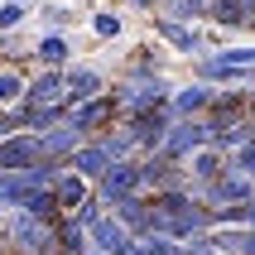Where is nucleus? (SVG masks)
Wrapping results in <instances>:
<instances>
[{"label":"nucleus","mask_w":255,"mask_h":255,"mask_svg":"<svg viewBox=\"0 0 255 255\" xmlns=\"http://www.w3.org/2000/svg\"><path fill=\"white\" fill-rule=\"evenodd\" d=\"M111 217L121 227L130 231V241H144V236H154V212H149V193H135V198L116 202Z\"/></svg>","instance_id":"4468645a"},{"label":"nucleus","mask_w":255,"mask_h":255,"mask_svg":"<svg viewBox=\"0 0 255 255\" xmlns=\"http://www.w3.org/2000/svg\"><path fill=\"white\" fill-rule=\"evenodd\" d=\"M68 101V68H34L24 87V106H53Z\"/></svg>","instance_id":"f8f14e48"},{"label":"nucleus","mask_w":255,"mask_h":255,"mask_svg":"<svg viewBox=\"0 0 255 255\" xmlns=\"http://www.w3.org/2000/svg\"><path fill=\"white\" fill-rule=\"evenodd\" d=\"M82 140H87L82 130H72L68 121H58L53 130H43V135H39V154L48 159V164H68V159H72V149H77Z\"/></svg>","instance_id":"dca6fc26"},{"label":"nucleus","mask_w":255,"mask_h":255,"mask_svg":"<svg viewBox=\"0 0 255 255\" xmlns=\"http://www.w3.org/2000/svg\"><path fill=\"white\" fill-rule=\"evenodd\" d=\"M101 92H111V72L101 68V63H68V106L92 101Z\"/></svg>","instance_id":"9b49d317"},{"label":"nucleus","mask_w":255,"mask_h":255,"mask_svg":"<svg viewBox=\"0 0 255 255\" xmlns=\"http://www.w3.org/2000/svg\"><path fill=\"white\" fill-rule=\"evenodd\" d=\"M183 169H188V178H193V188H198V183H212L217 173H227V154L207 144V149H198V154L188 159Z\"/></svg>","instance_id":"4be33fe9"},{"label":"nucleus","mask_w":255,"mask_h":255,"mask_svg":"<svg viewBox=\"0 0 255 255\" xmlns=\"http://www.w3.org/2000/svg\"><path fill=\"white\" fill-rule=\"evenodd\" d=\"M87 193H92V183H87L82 173H72L68 164H63V169H58V178H53V198H58V212H63V217H68V212H77V207L87 202Z\"/></svg>","instance_id":"a211bd4d"},{"label":"nucleus","mask_w":255,"mask_h":255,"mask_svg":"<svg viewBox=\"0 0 255 255\" xmlns=\"http://www.w3.org/2000/svg\"><path fill=\"white\" fill-rule=\"evenodd\" d=\"M169 111L164 106H154V111H144V116H121V130H126V140L135 154H154L159 144H164V130H169Z\"/></svg>","instance_id":"423d86ee"},{"label":"nucleus","mask_w":255,"mask_h":255,"mask_svg":"<svg viewBox=\"0 0 255 255\" xmlns=\"http://www.w3.org/2000/svg\"><path fill=\"white\" fill-rule=\"evenodd\" d=\"M87 246H92V241H87L82 222H77V217H58V251H63V255H82Z\"/></svg>","instance_id":"bb28decb"},{"label":"nucleus","mask_w":255,"mask_h":255,"mask_svg":"<svg viewBox=\"0 0 255 255\" xmlns=\"http://www.w3.org/2000/svg\"><path fill=\"white\" fill-rule=\"evenodd\" d=\"M5 5H29V10H34V5H43V0H5Z\"/></svg>","instance_id":"72a5a7b5"},{"label":"nucleus","mask_w":255,"mask_h":255,"mask_svg":"<svg viewBox=\"0 0 255 255\" xmlns=\"http://www.w3.org/2000/svg\"><path fill=\"white\" fill-rule=\"evenodd\" d=\"M53 255H63V251H53Z\"/></svg>","instance_id":"4c0bfd02"},{"label":"nucleus","mask_w":255,"mask_h":255,"mask_svg":"<svg viewBox=\"0 0 255 255\" xmlns=\"http://www.w3.org/2000/svg\"><path fill=\"white\" fill-rule=\"evenodd\" d=\"M29 87V68L19 63H0V106H19Z\"/></svg>","instance_id":"b1692460"},{"label":"nucleus","mask_w":255,"mask_h":255,"mask_svg":"<svg viewBox=\"0 0 255 255\" xmlns=\"http://www.w3.org/2000/svg\"><path fill=\"white\" fill-rule=\"evenodd\" d=\"M246 121H255V97H251V106H246Z\"/></svg>","instance_id":"f704fd0d"},{"label":"nucleus","mask_w":255,"mask_h":255,"mask_svg":"<svg viewBox=\"0 0 255 255\" xmlns=\"http://www.w3.org/2000/svg\"><path fill=\"white\" fill-rule=\"evenodd\" d=\"M68 126H72V130H82L87 140H92V135H101V130L121 126V106H116L111 92H101V97H92V101H77V106H68Z\"/></svg>","instance_id":"39448f33"},{"label":"nucleus","mask_w":255,"mask_h":255,"mask_svg":"<svg viewBox=\"0 0 255 255\" xmlns=\"http://www.w3.org/2000/svg\"><path fill=\"white\" fill-rule=\"evenodd\" d=\"M19 212H29V217H39V222H58V198H53V188H34L24 202H19Z\"/></svg>","instance_id":"cd10ccee"},{"label":"nucleus","mask_w":255,"mask_h":255,"mask_svg":"<svg viewBox=\"0 0 255 255\" xmlns=\"http://www.w3.org/2000/svg\"><path fill=\"white\" fill-rule=\"evenodd\" d=\"M34 14H39L43 29H53V34H68V29H77V19H82V14L72 10V5H63V0H43V5H34Z\"/></svg>","instance_id":"393cba45"},{"label":"nucleus","mask_w":255,"mask_h":255,"mask_svg":"<svg viewBox=\"0 0 255 255\" xmlns=\"http://www.w3.org/2000/svg\"><path fill=\"white\" fill-rule=\"evenodd\" d=\"M227 169H236L241 178H251V183H255V144H246V149L227 154Z\"/></svg>","instance_id":"c756f323"},{"label":"nucleus","mask_w":255,"mask_h":255,"mask_svg":"<svg viewBox=\"0 0 255 255\" xmlns=\"http://www.w3.org/2000/svg\"><path fill=\"white\" fill-rule=\"evenodd\" d=\"M68 63H77L72 34H53V29H43L39 39H34V68H68Z\"/></svg>","instance_id":"2eb2a0df"},{"label":"nucleus","mask_w":255,"mask_h":255,"mask_svg":"<svg viewBox=\"0 0 255 255\" xmlns=\"http://www.w3.org/2000/svg\"><path fill=\"white\" fill-rule=\"evenodd\" d=\"M121 72H169V53H164V43H135L121 63Z\"/></svg>","instance_id":"aec40b11"},{"label":"nucleus","mask_w":255,"mask_h":255,"mask_svg":"<svg viewBox=\"0 0 255 255\" xmlns=\"http://www.w3.org/2000/svg\"><path fill=\"white\" fill-rule=\"evenodd\" d=\"M212 68H255V43H222L212 53H202Z\"/></svg>","instance_id":"a878e982"},{"label":"nucleus","mask_w":255,"mask_h":255,"mask_svg":"<svg viewBox=\"0 0 255 255\" xmlns=\"http://www.w3.org/2000/svg\"><path fill=\"white\" fill-rule=\"evenodd\" d=\"M87 34H92V43H121L126 14L116 10V5H97V10L87 14Z\"/></svg>","instance_id":"6ab92c4d"},{"label":"nucleus","mask_w":255,"mask_h":255,"mask_svg":"<svg viewBox=\"0 0 255 255\" xmlns=\"http://www.w3.org/2000/svg\"><path fill=\"white\" fill-rule=\"evenodd\" d=\"M140 159V183H144V193H164V188H193V178H188V169L183 164H173L169 154H135Z\"/></svg>","instance_id":"6e6552de"},{"label":"nucleus","mask_w":255,"mask_h":255,"mask_svg":"<svg viewBox=\"0 0 255 255\" xmlns=\"http://www.w3.org/2000/svg\"><path fill=\"white\" fill-rule=\"evenodd\" d=\"M92 193H97L106 207H116V202H126V198H135V193H144V183H140V159H116L111 169L92 183Z\"/></svg>","instance_id":"20e7f679"},{"label":"nucleus","mask_w":255,"mask_h":255,"mask_svg":"<svg viewBox=\"0 0 255 255\" xmlns=\"http://www.w3.org/2000/svg\"><path fill=\"white\" fill-rule=\"evenodd\" d=\"M116 255H149V251H144V241H126V246H121Z\"/></svg>","instance_id":"473e14b6"},{"label":"nucleus","mask_w":255,"mask_h":255,"mask_svg":"<svg viewBox=\"0 0 255 255\" xmlns=\"http://www.w3.org/2000/svg\"><path fill=\"white\" fill-rule=\"evenodd\" d=\"M207 144H212V126H207V116H198V121H173V126L164 130L159 154H169L173 164H188V159L198 154V149H207Z\"/></svg>","instance_id":"7ed1b4c3"},{"label":"nucleus","mask_w":255,"mask_h":255,"mask_svg":"<svg viewBox=\"0 0 255 255\" xmlns=\"http://www.w3.org/2000/svg\"><path fill=\"white\" fill-rule=\"evenodd\" d=\"M116 10H130V14H159V0H121Z\"/></svg>","instance_id":"2f4dec72"},{"label":"nucleus","mask_w":255,"mask_h":255,"mask_svg":"<svg viewBox=\"0 0 255 255\" xmlns=\"http://www.w3.org/2000/svg\"><path fill=\"white\" fill-rule=\"evenodd\" d=\"M217 222H212V207L207 202H198V207H188V212H178V217H164L159 222V236H169V241H178V246H188V241H198V236H207Z\"/></svg>","instance_id":"9d476101"},{"label":"nucleus","mask_w":255,"mask_h":255,"mask_svg":"<svg viewBox=\"0 0 255 255\" xmlns=\"http://www.w3.org/2000/svg\"><path fill=\"white\" fill-rule=\"evenodd\" d=\"M246 144H255V121H231L212 135V149H222V154H236Z\"/></svg>","instance_id":"5701e85b"},{"label":"nucleus","mask_w":255,"mask_h":255,"mask_svg":"<svg viewBox=\"0 0 255 255\" xmlns=\"http://www.w3.org/2000/svg\"><path fill=\"white\" fill-rule=\"evenodd\" d=\"M106 212H111V207H106V202H101L97 193H87V202L77 207V212H68V217H77L82 227H92V222H97V217H106Z\"/></svg>","instance_id":"7c9ffc66"},{"label":"nucleus","mask_w":255,"mask_h":255,"mask_svg":"<svg viewBox=\"0 0 255 255\" xmlns=\"http://www.w3.org/2000/svg\"><path fill=\"white\" fill-rule=\"evenodd\" d=\"M29 19H34L29 5H5V0H0V34H14V29H24Z\"/></svg>","instance_id":"c85d7f7f"},{"label":"nucleus","mask_w":255,"mask_h":255,"mask_svg":"<svg viewBox=\"0 0 255 255\" xmlns=\"http://www.w3.org/2000/svg\"><path fill=\"white\" fill-rule=\"evenodd\" d=\"M212 97H217V87L198 82V77H188V82L173 87V97L164 101V111H169V121H198V116H207Z\"/></svg>","instance_id":"1a4fd4ad"},{"label":"nucleus","mask_w":255,"mask_h":255,"mask_svg":"<svg viewBox=\"0 0 255 255\" xmlns=\"http://www.w3.org/2000/svg\"><path fill=\"white\" fill-rule=\"evenodd\" d=\"M193 193H198V198L207 202L212 212H222V207H236V202H251V198H255V183H251V178H241L236 169H227V173H217L212 183H198Z\"/></svg>","instance_id":"0eeeda50"},{"label":"nucleus","mask_w":255,"mask_h":255,"mask_svg":"<svg viewBox=\"0 0 255 255\" xmlns=\"http://www.w3.org/2000/svg\"><path fill=\"white\" fill-rule=\"evenodd\" d=\"M68 169H72V173H82L87 183H97L101 173L111 169V154H106V144H101L97 135H92V140H82V144H77V149H72Z\"/></svg>","instance_id":"f3484780"},{"label":"nucleus","mask_w":255,"mask_h":255,"mask_svg":"<svg viewBox=\"0 0 255 255\" xmlns=\"http://www.w3.org/2000/svg\"><path fill=\"white\" fill-rule=\"evenodd\" d=\"M82 255H101V251H97V246H87V251H82Z\"/></svg>","instance_id":"c9c22d12"},{"label":"nucleus","mask_w":255,"mask_h":255,"mask_svg":"<svg viewBox=\"0 0 255 255\" xmlns=\"http://www.w3.org/2000/svg\"><path fill=\"white\" fill-rule=\"evenodd\" d=\"M87 241L97 246L101 255H116V251H121V246L130 241V231L121 227V222H116L111 212H106V217H97V222H92V227H87Z\"/></svg>","instance_id":"412c9836"},{"label":"nucleus","mask_w":255,"mask_h":255,"mask_svg":"<svg viewBox=\"0 0 255 255\" xmlns=\"http://www.w3.org/2000/svg\"><path fill=\"white\" fill-rule=\"evenodd\" d=\"M0 231H5V207H0Z\"/></svg>","instance_id":"e433bc0d"},{"label":"nucleus","mask_w":255,"mask_h":255,"mask_svg":"<svg viewBox=\"0 0 255 255\" xmlns=\"http://www.w3.org/2000/svg\"><path fill=\"white\" fill-rule=\"evenodd\" d=\"M0 251L5 255H53L58 251V222H39V217L14 207V212H5Z\"/></svg>","instance_id":"f257e3e1"},{"label":"nucleus","mask_w":255,"mask_h":255,"mask_svg":"<svg viewBox=\"0 0 255 255\" xmlns=\"http://www.w3.org/2000/svg\"><path fill=\"white\" fill-rule=\"evenodd\" d=\"M149 24H154V43H164L169 53L202 58V53H212V48H222V39H217L212 29L193 24V19H173V14H149Z\"/></svg>","instance_id":"f03ea898"},{"label":"nucleus","mask_w":255,"mask_h":255,"mask_svg":"<svg viewBox=\"0 0 255 255\" xmlns=\"http://www.w3.org/2000/svg\"><path fill=\"white\" fill-rule=\"evenodd\" d=\"M39 135H29V130H14L0 140V173H19V169H34L39 164Z\"/></svg>","instance_id":"ddd939ff"}]
</instances>
